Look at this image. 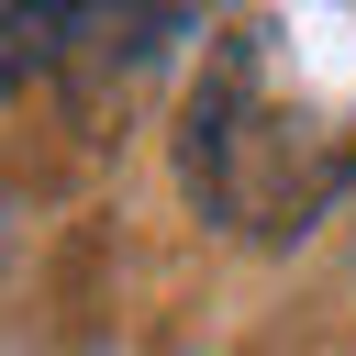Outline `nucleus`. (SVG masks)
<instances>
[{
  "instance_id": "obj_1",
  "label": "nucleus",
  "mask_w": 356,
  "mask_h": 356,
  "mask_svg": "<svg viewBox=\"0 0 356 356\" xmlns=\"http://www.w3.org/2000/svg\"><path fill=\"white\" fill-rule=\"evenodd\" d=\"M345 167H356V33L323 11L234 22L189 111V189L245 234H289L334 200Z\"/></svg>"
},
{
  "instance_id": "obj_2",
  "label": "nucleus",
  "mask_w": 356,
  "mask_h": 356,
  "mask_svg": "<svg viewBox=\"0 0 356 356\" xmlns=\"http://www.w3.org/2000/svg\"><path fill=\"white\" fill-rule=\"evenodd\" d=\"M56 33H67L56 11H0V89H11L22 67H44V56H56Z\"/></svg>"
}]
</instances>
